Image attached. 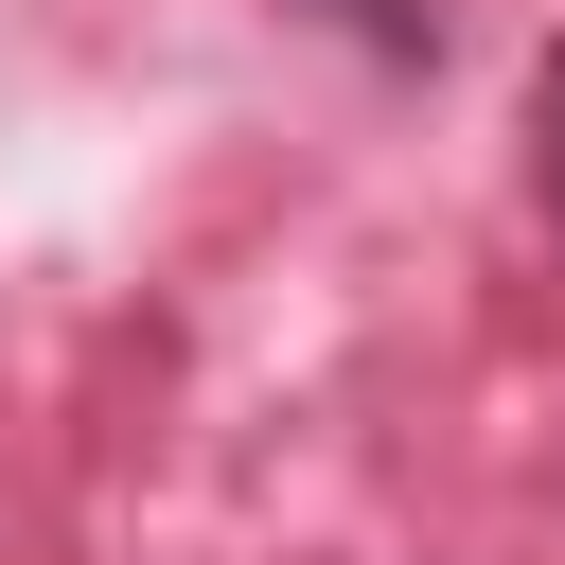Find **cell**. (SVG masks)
<instances>
[{
	"label": "cell",
	"mask_w": 565,
	"mask_h": 565,
	"mask_svg": "<svg viewBox=\"0 0 565 565\" xmlns=\"http://www.w3.org/2000/svg\"><path fill=\"white\" fill-rule=\"evenodd\" d=\"M530 177H547V212H565V53L530 71Z\"/></svg>",
	"instance_id": "obj_1"
}]
</instances>
